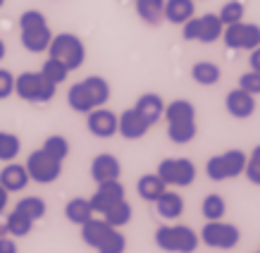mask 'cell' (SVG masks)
Instances as JSON below:
<instances>
[{
    "mask_svg": "<svg viewBox=\"0 0 260 253\" xmlns=\"http://www.w3.org/2000/svg\"><path fill=\"white\" fill-rule=\"evenodd\" d=\"M15 210H19V213H24V215H29L34 222H39V220H43V217H46L48 206H46V201H43L41 196H24V198H19V201H17Z\"/></svg>",
    "mask_w": 260,
    "mask_h": 253,
    "instance_id": "obj_29",
    "label": "cell"
},
{
    "mask_svg": "<svg viewBox=\"0 0 260 253\" xmlns=\"http://www.w3.org/2000/svg\"><path fill=\"white\" fill-rule=\"evenodd\" d=\"M91 206H93L95 213H105L108 208H112L115 203H119V201H124V186H122V182L119 179H110V182H103L98 184V189H95V194L91 198Z\"/></svg>",
    "mask_w": 260,
    "mask_h": 253,
    "instance_id": "obj_12",
    "label": "cell"
},
{
    "mask_svg": "<svg viewBox=\"0 0 260 253\" xmlns=\"http://www.w3.org/2000/svg\"><path fill=\"white\" fill-rule=\"evenodd\" d=\"M239 88H244V91H248L253 96H260V72H255V70L244 72L239 77Z\"/></svg>",
    "mask_w": 260,
    "mask_h": 253,
    "instance_id": "obj_37",
    "label": "cell"
},
{
    "mask_svg": "<svg viewBox=\"0 0 260 253\" xmlns=\"http://www.w3.org/2000/svg\"><path fill=\"white\" fill-rule=\"evenodd\" d=\"M67 103H70L72 110L81 112V115H88L91 110L98 108L95 101H93V96H91V91L86 88L84 81H77V84H72L70 86V91H67Z\"/></svg>",
    "mask_w": 260,
    "mask_h": 253,
    "instance_id": "obj_18",
    "label": "cell"
},
{
    "mask_svg": "<svg viewBox=\"0 0 260 253\" xmlns=\"http://www.w3.org/2000/svg\"><path fill=\"white\" fill-rule=\"evenodd\" d=\"M12 93H15V74L0 67V101L10 98Z\"/></svg>",
    "mask_w": 260,
    "mask_h": 253,
    "instance_id": "obj_38",
    "label": "cell"
},
{
    "mask_svg": "<svg viewBox=\"0 0 260 253\" xmlns=\"http://www.w3.org/2000/svg\"><path fill=\"white\" fill-rule=\"evenodd\" d=\"M43 150L50 153L53 158H57L60 163H64L67 155H70V141H67L64 136H60V134H53V136H48L46 141H43Z\"/></svg>",
    "mask_w": 260,
    "mask_h": 253,
    "instance_id": "obj_33",
    "label": "cell"
},
{
    "mask_svg": "<svg viewBox=\"0 0 260 253\" xmlns=\"http://www.w3.org/2000/svg\"><path fill=\"white\" fill-rule=\"evenodd\" d=\"M246 158H248V155L239 148H232V150H227V153L213 155V158L205 163V174H208L213 182L234 179V177H239V174H244Z\"/></svg>",
    "mask_w": 260,
    "mask_h": 253,
    "instance_id": "obj_6",
    "label": "cell"
},
{
    "mask_svg": "<svg viewBox=\"0 0 260 253\" xmlns=\"http://www.w3.org/2000/svg\"><path fill=\"white\" fill-rule=\"evenodd\" d=\"M244 174L248 177V182H251V184L260 186V146H255V148H253V153L246 158Z\"/></svg>",
    "mask_w": 260,
    "mask_h": 253,
    "instance_id": "obj_36",
    "label": "cell"
},
{
    "mask_svg": "<svg viewBox=\"0 0 260 253\" xmlns=\"http://www.w3.org/2000/svg\"><path fill=\"white\" fill-rule=\"evenodd\" d=\"M31 182V177L26 172V165H17V163H8V165L0 170V184L10 191V194H17V191H24Z\"/></svg>",
    "mask_w": 260,
    "mask_h": 253,
    "instance_id": "obj_16",
    "label": "cell"
},
{
    "mask_svg": "<svg viewBox=\"0 0 260 253\" xmlns=\"http://www.w3.org/2000/svg\"><path fill=\"white\" fill-rule=\"evenodd\" d=\"M41 72H43V77H46V79H50L53 84H57V86L70 77V70H67L60 60H55V57H48L46 62H43V67H41Z\"/></svg>",
    "mask_w": 260,
    "mask_h": 253,
    "instance_id": "obj_34",
    "label": "cell"
},
{
    "mask_svg": "<svg viewBox=\"0 0 260 253\" xmlns=\"http://www.w3.org/2000/svg\"><path fill=\"white\" fill-rule=\"evenodd\" d=\"M55 34L50 31L48 19L41 10H26L19 15V41L29 53H48Z\"/></svg>",
    "mask_w": 260,
    "mask_h": 253,
    "instance_id": "obj_1",
    "label": "cell"
},
{
    "mask_svg": "<svg viewBox=\"0 0 260 253\" xmlns=\"http://www.w3.org/2000/svg\"><path fill=\"white\" fill-rule=\"evenodd\" d=\"M148 129H150V124L136 112V108H129L122 115H117V132L124 139H129V141H136V139L146 136Z\"/></svg>",
    "mask_w": 260,
    "mask_h": 253,
    "instance_id": "obj_15",
    "label": "cell"
},
{
    "mask_svg": "<svg viewBox=\"0 0 260 253\" xmlns=\"http://www.w3.org/2000/svg\"><path fill=\"white\" fill-rule=\"evenodd\" d=\"M158 177L167 186H191L196 179V165L189 158H165L158 165Z\"/></svg>",
    "mask_w": 260,
    "mask_h": 253,
    "instance_id": "obj_9",
    "label": "cell"
},
{
    "mask_svg": "<svg viewBox=\"0 0 260 253\" xmlns=\"http://www.w3.org/2000/svg\"><path fill=\"white\" fill-rule=\"evenodd\" d=\"M191 77H193V81L201 84V86H213V84L220 81L222 70L215 62H210V60H201V62H196L191 67Z\"/></svg>",
    "mask_w": 260,
    "mask_h": 253,
    "instance_id": "obj_26",
    "label": "cell"
},
{
    "mask_svg": "<svg viewBox=\"0 0 260 253\" xmlns=\"http://www.w3.org/2000/svg\"><path fill=\"white\" fill-rule=\"evenodd\" d=\"M155 210H158L160 217L165 220H177L181 213H184V198L174 191H165L162 196L155 201Z\"/></svg>",
    "mask_w": 260,
    "mask_h": 253,
    "instance_id": "obj_25",
    "label": "cell"
},
{
    "mask_svg": "<svg viewBox=\"0 0 260 253\" xmlns=\"http://www.w3.org/2000/svg\"><path fill=\"white\" fill-rule=\"evenodd\" d=\"M22 150L19 136L12 132H0V163H12Z\"/></svg>",
    "mask_w": 260,
    "mask_h": 253,
    "instance_id": "obj_31",
    "label": "cell"
},
{
    "mask_svg": "<svg viewBox=\"0 0 260 253\" xmlns=\"http://www.w3.org/2000/svg\"><path fill=\"white\" fill-rule=\"evenodd\" d=\"M112 230H115V227H112V225H108L105 220H95V217H91L88 222H84V225H81V239H84V244H86V246L98 248V246L105 241V237H108Z\"/></svg>",
    "mask_w": 260,
    "mask_h": 253,
    "instance_id": "obj_19",
    "label": "cell"
},
{
    "mask_svg": "<svg viewBox=\"0 0 260 253\" xmlns=\"http://www.w3.org/2000/svg\"><path fill=\"white\" fill-rule=\"evenodd\" d=\"M86 129L95 139H110V136L117 134V115L108 108H95V110L88 112Z\"/></svg>",
    "mask_w": 260,
    "mask_h": 253,
    "instance_id": "obj_11",
    "label": "cell"
},
{
    "mask_svg": "<svg viewBox=\"0 0 260 253\" xmlns=\"http://www.w3.org/2000/svg\"><path fill=\"white\" fill-rule=\"evenodd\" d=\"M139 19L150 26H155L165 19V0H136L134 3Z\"/></svg>",
    "mask_w": 260,
    "mask_h": 253,
    "instance_id": "obj_21",
    "label": "cell"
},
{
    "mask_svg": "<svg viewBox=\"0 0 260 253\" xmlns=\"http://www.w3.org/2000/svg\"><path fill=\"white\" fill-rule=\"evenodd\" d=\"M5 227H8V234L15 239H22V237H29L34 230V220L29 215L19 213V210H12V213L5 217Z\"/></svg>",
    "mask_w": 260,
    "mask_h": 253,
    "instance_id": "obj_27",
    "label": "cell"
},
{
    "mask_svg": "<svg viewBox=\"0 0 260 253\" xmlns=\"http://www.w3.org/2000/svg\"><path fill=\"white\" fill-rule=\"evenodd\" d=\"M198 241L201 237L186 225H165L155 230V244L160 251L167 253H193L198 248Z\"/></svg>",
    "mask_w": 260,
    "mask_h": 253,
    "instance_id": "obj_5",
    "label": "cell"
},
{
    "mask_svg": "<svg viewBox=\"0 0 260 253\" xmlns=\"http://www.w3.org/2000/svg\"><path fill=\"white\" fill-rule=\"evenodd\" d=\"M255 253H260V251H255Z\"/></svg>",
    "mask_w": 260,
    "mask_h": 253,
    "instance_id": "obj_45",
    "label": "cell"
},
{
    "mask_svg": "<svg viewBox=\"0 0 260 253\" xmlns=\"http://www.w3.org/2000/svg\"><path fill=\"white\" fill-rule=\"evenodd\" d=\"M26 172L31 177V182L36 184H53L62 174V163L53 158L50 153H46L43 148H39L26 158Z\"/></svg>",
    "mask_w": 260,
    "mask_h": 253,
    "instance_id": "obj_8",
    "label": "cell"
},
{
    "mask_svg": "<svg viewBox=\"0 0 260 253\" xmlns=\"http://www.w3.org/2000/svg\"><path fill=\"white\" fill-rule=\"evenodd\" d=\"M136 112L141 115L150 126L162 119V112H165V101L160 98L158 93H143L139 101H136Z\"/></svg>",
    "mask_w": 260,
    "mask_h": 253,
    "instance_id": "obj_17",
    "label": "cell"
},
{
    "mask_svg": "<svg viewBox=\"0 0 260 253\" xmlns=\"http://www.w3.org/2000/svg\"><path fill=\"white\" fill-rule=\"evenodd\" d=\"M48 57H55L70 72H74L79 70L84 65V60H86V46H84V41L77 34H70V31L55 34L53 41H50V46H48Z\"/></svg>",
    "mask_w": 260,
    "mask_h": 253,
    "instance_id": "obj_4",
    "label": "cell"
},
{
    "mask_svg": "<svg viewBox=\"0 0 260 253\" xmlns=\"http://www.w3.org/2000/svg\"><path fill=\"white\" fill-rule=\"evenodd\" d=\"M165 119H167V136L172 143H189L196 136V108L189 101H172L165 105Z\"/></svg>",
    "mask_w": 260,
    "mask_h": 253,
    "instance_id": "obj_2",
    "label": "cell"
},
{
    "mask_svg": "<svg viewBox=\"0 0 260 253\" xmlns=\"http://www.w3.org/2000/svg\"><path fill=\"white\" fill-rule=\"evenodd\" d=\"M93 215H95V210L88 198H72V201H67V206H64V217L72 225H79V227L84 222L91 220Z\"/></svg>",
    "mask_w": 260,
    "mask_h": 253,
    "instance_id": "obj_24",
    "label": "cell"
},
{
    "mask_svg": "<svg viewBox=\"0 0 260 253\" xmlns=\"http://www.w3.org/2000/svg\"><path fill=\"white\" fill-rule=\"evenodd\" d=\"M3 5H5V0H0V8H3Z\"/></svg>",
    "mask_w": 260,
    "mask_h": 253,
    "instance_id": "obj_44",
    "label": "cell"
},
{
    "mask_svg": "<svg viewBox=\"0 0 260 253\" xmlns=\"http://www.w3.org/2000/svg\"><path fill=\"white\" fill-rule=\"evenodd\" d=\"M132 213H134V210H132V203L124 198V201L115 203L112 208H108V210L103 213V220L119 230V227H124V225H129V222H132Z\"/></svg>",
    "mask_w": 260,
    "mask_h": 253,
    "instance_id": "obj_28",
    "label": "cell"
},
{
    "mask_svg": "<svg viewBox=\"0 0 260 253\" xmlns=\"http://www.w3.org/2000/svg\"><path fill=\"white\" fill-rule=\"evenodd\" d=\"M224 24L220 22V17L208 12V15L198 17V41L201 43H215L217 39H222Z\"/></svg>",
    "mask_w": 260,
    "mask_h": 253,
    "instance_id": "obj_23",
    "label": "cell"
},
{
    "mask_svg": "<svg viewBox=\"0 0 260 253\" xmlns=\"http://www.w3.org/2000/svg\"><path fill=\"white\" fill-rule=\"evenodd\" d=\"M222 41L232 50H253L255 46H260V26L248 22L229 24L222 31Z\"/></svg>",
    "mask_w": 260,
    "mask_h": 253,
    "instance_id": "obj_10",
    "label": "cell"
},
{
    "mask_svg": "<svg viewBox=\"0 0 260 253\" xmlns=\"http://www.w3.org/2000/svg\"><path fill=\"white\" fill-rule=\"evenodd\" d=\"M224 108L232 117L237 119H248L255 112V96L244 91V88H232L224 98Z\"/></svg>",
    "mask_w": 260,
    "mask_h": 253,
    "instance_id": "obj_13",
    "label": "cell"
},
{
    "mask_svg": "<svg viewBox=\"0 0 260 253\" xmlns=\"http://www.w3.org/2000/svg\"><path fill=\"white\" fill-rule=\"evenodd\" d=\"M201 241L210 248H220V251H232L237 248L241 241V232L237 225H229L222 220L208 222L203 230H201Z\"/></svg>",
    "mask_w": 260,
    "mask_h": 253,
    "instance_id": "obj_7",
    "label": "cell"
},
{
    "mask_svg": "<svg viewBox=\"0 0 260 253\" xmlns=\"http://www.w3.org/2000/svg\"><path fill=\"white\" fill-rule=\"evenodd\" d=\"M136 191H139V196H141L143 201L155 203V201L167 191V184L158 177V172L155 174H143L141 179L136 182Z\"/></svg>",
    "mask_w": 260,
    "mask_h": 253,
    "instance_id": "obj_22",
    "label": "cell"
},
{
    "mask_svg": "<svg viewBox=\"0 0 260 253\" xmlns=\"http://www.w3.org/2000/svg\"><path fill=\"white\" fill-rule=\"evenodd\" d=\"M8 234V227H5V222H0V237H5Z\"/></svg>",
    "mask_w": 260,
    "mask_h": 253,
    "instance_id": "obj_43",
    "label": "cell"
},
{
    "mask_svg": "<svg viewBox=\"0 0 260 253\" xmlns=\"http://www.w3.org/2000/svg\"><path fill=\"white\" fill-rule=\"evenodd\" d=\"M98 253H124L126 251V239L122 232H117V227L105 237V241H103L98 248H95Z\"/></svg>",
    "mask_w": 260,
    "mask_h": 253,
    "instance_id": "obj_35",
    "label": "cell"
},
{
    "mask_svg": "<svg viewBox=\"0 0 260 253\" xmlns=\"http://www.w3.org/2000/svg\"><path fill=\"white\" fill-rule=\"evenodd\" d=\"M191 17H196V3L193 0H165V19L170 24H184Z\"/></svg>",
    "mask_w": 260,
    "mask_h": 253,
    "instance_id": "obj_20",
    "label": "cell"
},
{
    "mask_svg": "<svg viewBox=\"0 0 260 253\" xmlns=\"http://www.w3.org/2000/svg\"><path fill=\"white\" fill-rule=\"evenodd\" d=\"M0 253H17V241H15V237H10V234L0 237Z\"/></svg>",
    "mask_w": 260,
    "mask_h": 253,
    "instance_id": "obj_39",
    "label": "cell"
},
{
    "mask_svg": "<svg viewBox=\"0 0 260 253\" xmlns=\"http://www.w3.org/2000/svg\"><path fill=\"white\" fill-rule=\"evenodd\" d=\"M15 93L26 103H50L57 93V84L43 77V72H22L15 77Z\"/></svg>",
    "mask_w": 260,
    "mask_h": 253,
    "instance_id": "obj_3",
    "label": "cell"
},
{
    "mask_svg": "<svg viewBox=\"0 0 260 253\" xmlns=\"http://www.w3.org/2000/svg\"><path fill=\"white\" fill-rule=\"evenodd\" d=\"M248 65H251V70L260 72V46H255L251 50V57H248Z\"/></svg>",
    "mask_w": 260,
    "mask_h": 253,
    "instance_id": "obj_40",
    "label": "cell"
},
{
    "mask_svg": "<svg viewBox=\"0 0 260 253\" xmlns=\"http://www.w3.org/2000/svg\"><path fill=\"white\" fill-rule=\"evenodd\" d=\"M8 55V46H5V41L0 39V62H3V57Z\"/></svg>",
    "mask_w": 260,
    "mask_h": 253,
    "instance_id": "obj_42",
    "label": "cell"
},
{
    "mask_svg": "<svg viewBox=\"0 0 260 253\" xmlns=\"http://www.w3.org/2000/svg\"><path fill=\"white\" fill-rule=\"evenodd\" d=\"M244 15H246V8H244V3H239V0H229V3H224L222 10L217 12V17H220V22L224 24V26L244 22Z\"/></svg>",
    "mask_w": 260,
    "mask_h": 253,
    "instance_id": "obj_32",
    "label": "cell"
},
{
    "mask_svg": "<svg viewBox=\"0 0 260 253\" xmlns=\"http://www.w3.org/2000/svg\"><path fill=\"white\" fill-rule=\"evenodd\" d=\"M8 203H10V191L0 184V213H5V208H8Z\"/></svg>",
    "mask_w": 260,
    "mask_h": 253,
    "instance_id": "obj_41",
    "label": "cell"
},
{
    "mask_svg": "<svg viewBox=\"0 0 260 253\" xmlns=\"http://www.w3.org/2000/svg\"><path fill=\"white\" fill-rule=\"evenodd\" d=\"M122 174V163H119L112 153H98L91 160V177L95 184L110 182V179H119Z\"/></svg>",
    "mask_w": 260,
    "mask_h": 253,
    "instance_id": "obj_14",
    "label": "cell"
},
{
    "mask_svg": "<svg viewBox=\"0 0 260 253\" xmlns=\"http://www.w3.org/2000/svg\"><path fill=\"white\" fill-rule=\"evenodd\" d=\"M201 210H203V217L208 222L222 220V217H224V213H227V203H224V198H222L220 194H208V196L203 198V206H201Z\"/></svg>",
    "mask_w": 260,
    "mask_h": 253,
    "instance_id": "obj_30",
    "label": "cell"
}]
</instances>
